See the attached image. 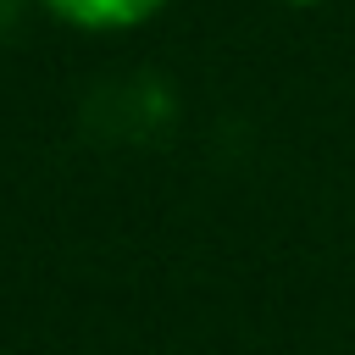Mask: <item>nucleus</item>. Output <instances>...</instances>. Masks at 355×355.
Listing matches in <instances>:
<instances>
[{
  "mask_svg": "<svg viewBox=\"0 0 355 355\" xmlns=\"http://www.w3.org/2000/svg\"><path fill=\"white\" fill-rule=\"evenodd\" d=\"M166 0H44L50 17L72 22V28H89V33H122V28H139L161 11Z\"/></svg>",
  "mask_w": 355,
  "mask_h": 355,
  "instance_id": "f257e3e1",
  "label": "nucleus"
},
{
  "mask_svg": "<svg viewBox=\"0 0 355 355\" xmlns=\"http://www.w3.org/2000/svg\"><path fill=\"white\" fill-rule=\"evenodd\" d=\"M283 6H316V0H283Z\"/></svg>",
  "mask_w": 355,
  "mask_h": 355,
  "instance_id": "f03ea898",
  "label": "nucleus"
}]
</instances>
